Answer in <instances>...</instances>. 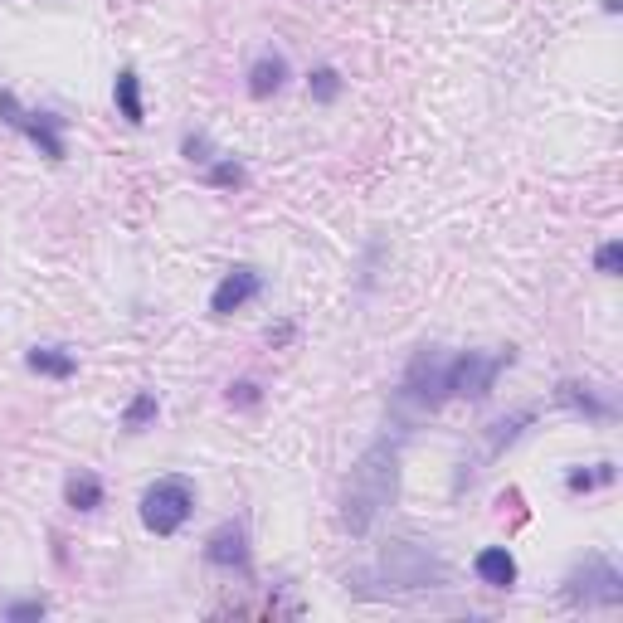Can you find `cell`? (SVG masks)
Wrapping results in <instances>:
<instances>
[{
  "label": "cell",
  "mask_w": 623,
  "mask_h": 623,
  "mask_svg": "<svg viewBox=\"0 0 623 623\" xmlns=\"http://www.w3.org/2000/svg\"><path fill=\"white\" fill-rule=\"evenodd\" d=\"M307 93H312V103H336V98H341V74H336V69H312Z\"/></svg>",
  "instance_id": "cell-19"
},
{
  "label": "cell",
  "mask_w": 623,
  "mask_h": 623,
  "mask_svg": "<svg viewBox=\"0 0 623 623\" xmlns=\"http://www.w3.org/2000/svg\"><path fill=\"white\" fill-rule=\"evenodd\" d=\"M20 132L39 147V156L64 161V117H59V112H25V127H20Z\"/></svg>",
  "instance_id": "cell-10"
},
{
  "label": "cell",
  "mask_w": 623,
  "mask_h": 623,
  "mask_svg": "<svg viewBox=\"0 0 623 623\" xmlns=\"http://www.w3.org/2000/svg\"><path fill=\"white\" fill-rule=\"evenodd\" d=\"M64 502H69L74 512H98V507H103V482L93 473H74L64 482Z\"/></svg>",
  "instance_id": "cell-15"
},
{
  "label": "cell",
  "mask_w": 623,
  "mask_h": 623,
  "mask_svg": "<svg viewBox=\"0 0 623 623\" xmlns=\"http://www.w3.org/2000/svg\"><path fill=\"white\" fill-rule=\"evenodd\" d=\"M283 83H288V59L283 54H263L249 64V98H273V93H283Z\"/></svg>",
  "instance_id": "cell-11"
},
{
  "label": "cell",
  "mask_w": 623,
  "mask_h": 623,
  "mask_svg": "<svg viewBox=\"0 0 623 623\" xmlns=\"http://www.w3.org/2000/svg\"><path fill=\"white\" fill-rule=\"evenodd\" d=\"M594 268H599L604 278H619V268H623V244H619V239L599 244V254H594Z\"/></svg>",
  "instance_id": "cell-23"
},
{
  "label": "cell",
  "mask_w": 623,
  "mask_h": 623,
  "mask_svg": "<svg viewBox=\"0 0 623 623\" xmlns=\"http://www.w3.org/2000/svg\"><path fill=\"white\" fill-rule=\"evenodd\" d=\"M555 400L565 404V409H575V414H585V419H614V404L599 400L580 380H560V385H555Z\"/></svg>",
  "instance_id": "cell-12"
},
{
  "label": "cell",
  "mask_w": 623,
  "mask_h": 623,
  "mask_svg": "<svg viewBox=\"0 0 623 623\" xmlns=\"http://www.w3.org/2000/svg\"><path fill=\"white\" fill-rule=\"evenodd\" d=\"M516 361V351H492V356H482V351H463V356H453L448 361V400L453 395H463V400H487L492 395V385H497V375Z\"/></svg>",
  "instance_id": "cell-6"
},
{
  "label": "cell",
  "mask_w": 623,
  "mask_h": 623,
  "mask_svg": "<svg viewBox=\"0 0 623 623\" xmlns=\"http://www.w3.org/2000/svg\"><path fill=\"white\" fill-rule=\"evenodd\" d=\"M400 492V443L375 439L356 458V468L346 477V492H341V526L351 536H370V526L380 521V512L395 502Z\"/></svg>",
  "instance_id": "cell-1"
},
{
  "label": "cell",
  "mask_w": 623,
  "mask_h": 623,
  "mask_svg": "<svg viewBox=\"0 0 623 623\" xmlns=\"http://www.w3.org/2000/svg\"><path fill=\"white\" fill-rule=\"evenodd\" d=\"M380 575L390 589H434L443 585V560L419 541H390L380 555Z\"/></svg>",
  "instance_id": "cell-4"
},
{
  "label": "cell",
  "mask_w": 623,
  "mask_h": 623,
  "mask_svg": "<svg viewBox=\"0 0 623 623\" xmlns=\"http://www.w3.org/2000/svg\"><path fill=\"white\" fill-rule=\"evenodd\" d=\"M156 414H161V400H156V390H137L127 409H122V429L127 434H142L147 424H156Z\"/></svg>",
  "instance_id": "cell-16"
},
{
  "label": "cell",
  "mask_w": 623,
  "mask_h": 623,
  "mask_svg": "<svg viewBox=\"0 0 623 623\" xmlns=\"http://www.w3.org/2000/svg\"><path fill=\"white\" fill-rule=\"evenodd\" d=\"M25 366L35 370V375H49V380H69V375H78V356L64 351V346H35L25 356Z\"/></svg>",
  "instance_id": "cell-13"
},
{
  "label": "cell",
  "mask_w": 623,
  "mask_h": 623,
  "mask_svg": "<svg viewBox=\"0 0 623 623\" xmlns=\"http://www.w3.org/2000/svg\"><path fill=\"white\" fill-rule=\"evenodd\" d=\"M229 404L254 409V404H258V380H234V385H229Z\"/></svg>",
  "instance_id": "cell-25"
},
{
  "label": "cell",
  "mask_w": 623,
  "mask_h": 623,
  "mask_svg": "<svg viewBox=\"0 0 623 623\" xmlns=\"http://www.w3.org/2000/svg\"><path fill=\"white\" fill-rule=\"evenodd\" d=\"M297 331H293V322H283V327H268V346H288Z\"/></svg>",
  "instance_id": "cell-26"
},
{
  "label": "cell",
  "mask_w": 623,
  "mask_h": 623,
  "mask_svg": "<svg viewBox=\"0 0 623 623\" xmlns=\"http://www.w3.org/2000/svg\"><path fill=\"white\" fill-rule=\"evenodd\" d=\"M0 614H5L10 623H35V619L49 614V604H44V599H20V604H5Z\"/></svg>",
  "instance_id": "cell-21"
},
{
  "label": "cell",
  "mask_w": 623,
  "mask_h": 623,
  "mask_svg": "<svg viewBox=\"0 0 623 623\" xmlns=\"http://www.w3.org/2000/svg\"><path fill=\"white\" fill-rule=\"evenodd\" d=\"M443 400H448V356H443L439 346H424V351H414V361L404 366L400 404L439 409Z\"/></svg>",
  "instance_id": "cell-5"
},
{
  "label": "cell",
  "mask_w": 623,
  "mask_h": 623,
  "mask_svg": "<svg viewBox=\"0 0 623 623\" xmlns=\"http://www.w3.org/2000/svg\"><path fill=\"white\" fill-rule=\"evenodd\" d=\"M473 575L487 589H512L516 585V555L507 546H482L473 555Z\"/></svg>",
  "instance_id": "cell-9"
},
{
  "label": "cell",
  "mask_w": 623,
  "mask_h": 623,
  "mask_svg": "<svg viewBox=\"0 0 623 623\" xmlns=\"http://www.w3.org/2000/svg\"><path fill=\"white\" fill-rule=\"evenodd\" d=\"M181 156L185 161H195V166H210V161H215V147H210L205 132H190V137L181 142Z\"/></svg>",
  "instance_id": "cell-22"
},
{
  "label": "cell",
  "mask_w": 623,
  "mask_h": 623,
  "mask_svg": "<svg viewBox=\"0 0 623 623\" xmlns=\"http://www.w3.org/2000/svg\"><path fill=\"white\" fill-rule=\"evenodd\" d=\"M112 103H117V112L137 127V122H147V103H142V78L132 74V69H122L117 74V83H112Z\"/></svg>",
  "instance_id": "cell-14"
},
{
  "label": "cell",
  "mask_w": 623,
  "mask_h": 623,
  "mask_svg": "<svg viewBox=\"0 0 623 623\" xmlns=\"http://www.w3.org/2000/svg\"><path fill=\"white\" fill-rule=\"evenodd\" d=\"M619 5H623V0H604V10H609V15H619Z\"/></svg>",
  "instance_id": "cell-27"
},
{
  "label": "cell",
  "mask_w": 623,
  "mask_h": 623,
  "mask_svg": "<svg viewBox=\"0 0 623 623\" xmlns=\"http://www.w3.org/2000/svg\"><path fill=\"white\" fill-rule=\"evenodd\" d=\"M244 181H249V176H244L239 161H210V185H220V190H239Z\"/></svg>",
  "instance_id": "cell-20"
},
{
  "label": "cell",
  "mask_w": 623,
  "mask_h": 623,
  "mask_svg": "<svg viewBox=\"0 0 623 623\" xmlns=\"http://www.w3.org/2000/svg\"><path fill=\"white\" fill-rule=\"evenodd\" d=\"M565 604L575 609H619L623 604V575L609 555H589L565 575Z\"/></svg>",
  "instance_id": "cell-2"
},
{
  "label": "cell",
  "mask_w": 623,
  "mask_h": 623,
  "mask_svg": "<svg viewBox=\"0 0 623 623\" xmlns=\"http://www.w3.org/2000/svg\"><path fill=\"white\" fill-rule=\"evenodd\" d=\"M614 482V463H594V468H575V473L565 477V487L570 492H594V487H609Z\"/></svg>",
  "instance_id": "cell-18"
},
{
  "label": "cell",
  "mask_w": 623,
  "mask_h": 623,
  "mask_svg": "<svg viewBox=\"0 0 623 623\" xmlns=\"http://www.w3.org/2000/svg\"><path fill=\"white\" fill-rule=\"evenodd\" d=\"M258 293H263V273H258V268H229L220 278V288L210 293V312H215V317H234V312L249 307Z\"/></svg>",
  "instance_id": "cell-7"
},
{
  "label": "cell",
  "mask_w": 623,
  "mask_h": 623,
  "mask_svg": "<svg viewBox=\"0 0 623 623\" xmlns=\"http://www.w3.org/2000/svg\"><path fill=\"white\" fill-rule=\"evenodd\" d=\"M531 419H536L531 409H516V414H507V419H497V424L487 429V453H502L507 443H516V439H521V429H526Z\"/></svg>",
  "instance_id": "cell-17"
},
{
  "label": "cell",
  "mask_w": 623,
  "mask_h": 623,
  "mask_svg": "<svg viewBox=\"0 0 623 623\" xmlns=\"http://www.w3.org/2000/svg\"><path fill=\"white\" fill-rule=\"evenodd\" d=\"M195 512V487L185 477H156L142 492V526L151 536H176Z\"/></svg>",
  "instance_id": "cell-3"
},
{
  "label": "cell",
  "mask_w": 623,
  "mask_h": 623,
  "mask_svg": "<svg viewBox=\"0 0 623 623\" xmlns=\"http://www.w3.org/2000/svg\"><path fill=\"white\" fill-rule=\"evenodd\" d=\"M205 560H210L215 570H239V575H249V536H244V526H239V521L215 526L210 541H205Z\"/></svg>",
  "instance_id": "cell-8"
},
{
  "label": "cell",
  "mask_w": 623,
  "mask_h": 623,
  "mask_svg": "<svg viewBox=\"0 0 623 623\" xmlns=\"http://www.w3.org/2000/svg\"><path fill=\"white\" fill-rule=\"evenodd\" d=\"M0 122H5V127H15V132L25 127V108L15 103V93H10V88H0Z\"/></svg>",
  "instance_id": "cell-24"
}]
</instances>
